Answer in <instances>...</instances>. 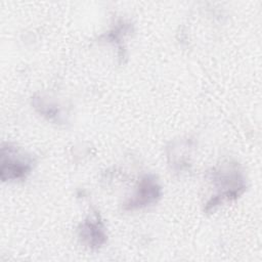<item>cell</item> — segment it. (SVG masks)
<instances>
[{
  "mask_svg": "<svg viewBox=\"0 0 262 262\" xmlns=\"http://www.w3.org/2000/svg\"><path fill=\"white\" fill-rule=\"evenodd\" d=\"M161 196V186L152 175H145L136 187L132 198L127 200L124 204V209L133 211L144 208L158 201Z\"/></svg>",
  "mask_w": 262,
  "mask_h": 262,
  "instance_id": "obj_3",
  "label": "cell"
},
{
  "mask_svg": "<svg viewBox=\"0 0 262 262\" xmlns=\"http://www.w3.org/2000/svg\"><path fill=\"white\" fill-rule=\"evenodd\" d=\"M78 231L79 238L89 249H99L106 242L105 227L97 212L88 216L81 223Z\"/></svg>",
  "mask_w": 262,
  "mask_h": 262,
  "instance_id": "obj_4",
  "label": "cell"
},
{
  "mask_svg": "<svg viewBox=\"0 0 262 262\" xmlns=\"http://www.w3.org/2000/svg\"><path fill=\"white\" fill-rule=\"evenodd\" d=\"M34 161L15 145L3 144L1 147L0 176L2 181L23 180L31 173Z\"/></svg>",
  "mask_w": 262,
  "mask_h": 262,
  "instance_id": "obj_2",
  "label": "cell"
},
{
  "mask_svg": "<svg viewBox=\"0 0 262 262\" xmlns=\"http://www.w3.org/2000/svg\"><path fill=\"white\" fill-rule=\"evenodd\" d=\"M212 179L218 193L207 203L206 210H214L224 201L235 199L245 189V182L236 165L221 166L213 172Z\"/></svg>",
  "mask_w": 262,
  "mask_h": 262,
  "instance_id": "obj_1",
  "label": "cell"
}]
</instances>
